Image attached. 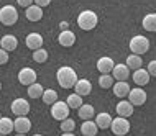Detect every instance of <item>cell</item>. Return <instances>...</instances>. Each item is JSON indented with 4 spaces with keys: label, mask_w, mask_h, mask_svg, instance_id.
Here are the masks:
<instances>
[{
    "label": "cell",
    "mask_w": 156,
    "mask_h": 136,
    "mask_svg": "<svg viewBox=\"0 0 156 136\" xmlns=\"http://www.w3.org/2000/svg\"><path fill=\"white\" fill-rule=\"evenodd\" d=\"M31 130V121L27 117H16L15 120V131L20 134H27Z\"/></svg>",
    "instance_id": "5bb4252c"
},
{
    "label": "cell",
    "mask_w": 156,
    "mask_h": 136,
    "mask_svg": "<svg viewBox=\"0 0 156 136\" xmlns=\"http://www.w3.org/2000/svg\"><path fill=\"white\" fill-rule=\"evenodd\" d=\"M141 64H143V58L138 56V54H130L128 58H126V66H128V69H141Z\"/></svg>",
    "instance_id": "d4e9b609"
},
{
    "label": "cell",
    "mask_w": 156,
    "mask_h": 136,
    "mask_svg": "<svg viewBox=\"0 0 156 136\" xmlns=\"http://www.w3.org/2000/svg\"><path fill=\"white\" fill-rule=\"evenodd\" d=\"M117 113H119V117H123V118H128L133 115V105L130 103V100H120L119 103H117Z\"/></svg>",
    "instance_id": "7c38bea8"
},
{
    "label": "cell",
    "mask_w": 156,
    "mask_h": 136,
    "mask_svg": "<svg viewBox=\"0 0 156 136\" xmlns=\"http://www.w3.org/2000/svg\"><path fill=\"white\" fill-rule=\"evenodd\" d=\"M10 108L16 117H27L28 112H30V103H28V100H25V99H15L13 102H12Z\"/></svg>",
    "instance_id": "52a82bcc"
},
{
    "label": "cell",
    "mask_w": 156,
    "mask_h": 136,
    "mask_svg": "<svg viewBox=\"0 0 156 136\" xmlns=\"http://www.w3.org/2000/svg\"><path fill=\"white\" fill-rule=\"evenodd\" d=\"M112 74H113V77H115L117 82H123V80H126V79H128V75H130L128 66H126V64H115Z\"/></svg>",
    "instance_id": "4fadbf2b"
},
{
    "label": "cell",
    "mask_w": 156,
    "mask_h": 136,
    "mask_svg": "<svg viewBox=\"0 0 156 136\" xmlns=\"http://www.w3.org/2000/svg\"><path fill=\"white\" fill-rule=\"evenodd\" d=\"M113 67H115V62H113L112 58H100L99 61H97V71L100 72V74H110L113 71Z\"/></svg>",
    "instance_id": "30bf717a"
},
{
    "label": "cell",
    "mask_w": 156,
    "mask_h": 136,
    "mask_svg": "<svg viewBox=\"0 0 156 136\" xmlns=\"http://www.w3.org/2000/svg\"><path fill=\"white\" fill-rule=\"evenodd\" d=\"M58 41H59V44L64 46V48H71V46L76 43V35L71 31V30H66V31H61L59 33Z\"/></svg>",
    "instance_id": "2e32d148"
},
{
    "label": "cell",
    "mask_w": 156,
    "mask_h": 136,
    "mask_svg": "<svg viewBox=\"0 0 156 136\" xmlns=\"http://www.w3.org/2000/svg\"><path fill=\"white\" fill-rule=\"evenodd\" d=\"M0 90H2V82H0Z\"/></svg>",
    "instance_id": "ab89813d"
},
{
    "label": "cell",
    "mask_w": 156,
    "mask_h": 136,
    "mask_svg": "<svg viewBox=\"0 0 156 136\" xmlns=\"http://www.w3.org/2000/svg\"><path fill=\"white\" fill-rule=\"evenodd\" d=\"M35 136H43V134H35Z\"/></svg>",
    "instance_id": "60d3db41"
},
{
    "label": "cell",
    "mask_w": 156,
    "mask_h": 136,
    "mask_svg": "<svg viewBox=\"0 0 156 136\" xmlns=\"http://www.w3.org/2000/svg\"><path fill=\"white\" fill-rule=\"evenodd\" d=\"M43 92L44 89L41 84H31V85H28V97H31V99H40V97H43Z\"/></svg>",
    "instance_id": "f1b7e54d"
},
{
    "label": "cell",
    "mask_w": 156,
    "mask_h": 136,
    "mask_svg": "<svg viewBox=\"0 0 156 136\" xmlns=\"http://www.w3.org/2000/svg\"><path fill=\"white\" fill-rule=\"evenodd\" d=\"M15 130V121L7 117L0 118V134H10Z\"/></svg>",
    "instance_id": "603a6c76"
},
{
    "label": "cell",
    "mask_w": 156,
    "mask_h": 136,
    "mask_svg": "<svg viewBox=\"0 0 156 136\" xmlns=\"http://www.w3.org/2000/svg\"><path fill=\"white\" fill-rule=\"evenodd\" d=\"M27 18L30 20V22H40L41 18H43V8L38 7V5H30L27 8Z\"/></svg>",
    "instance_id": "d6986e66"
},
{
    "label": "cell",
    "mask_w": 156,
    "mask_h": 136,
    "mask_svg": "<svg viewBox=\"0 0 156 136\" xmlns=\"http://www.w3.org/2000/svg\"><path fill=\"white\" fill-rule=\"evenodd\" d=\"M110 130L115 136H125V134H128V131H130V123H128L126 118L119 117V118H115V120L112 121Z\"/></svg>",
    "instance_id": "8992f818"
},
{
    "label": "cell",
    "mask_w": 156,
    "mask_h": 136,
    "mask_svg": "<svg viewBox=\"0 0 156 136\" xmlns=\"http://www.w3.org/2000/svg\"><path fill=\"white\" fill-rule=\"evenodd\" d=\"M18 82L22 85H31V84H35L36 82V72L31 67H23L18 72Z\"/></svg>",
    "instance_id": "ba28073f"
},
{
    "label": "cell",
    "mask_w": 156,
    "mask_h": 136,
    "mask_svg": "<svg viewBox=\"0 0 156 136\" xmlns=\"http://www.w3.org/2000/svg\"><path fill=\"white\" fill-rule=\"evenodd\" d=\"M97 131H99V126H97V123L92 121V120H86V121L81 125V133H82V136H95Z\"/></svg>",
    "instance_id": "ac0fdd59"
},
{
    "label": "cell",
    "mask_w": 156,
    "mask_h": 136,
    "mask_svg": "<svg viewBox=\"0 0 156 136\" xmlns=\"http://www.w3.org/2000/svg\"><path fill=\"white\" fill-rule=\"evenodd\" d=\"M7 62H8V53H7L5 49L0 48V66L7 64Z\"/></svg>",
    "instance_id": "d6a6232c"
},
{
    "label": "cell",
    "mask_w": 156,
    "mask_h": 136,
    "mask_svg": "<svg viewBox=\"0 0 156 136\" xmlns=\"http://www.w3.org/2000/svg\"><path fill=\"white\" fill-rule=\"evenodd\" d=\"M95 115V110H94V107L92 105H89V103H84L81 108H79V118L81 120H90L92 117Z\"/></svg>",
    "instance_id": "4316f807"
},
{
    "label": "cell",
    "mask_w": 156,
    "mask_h": 136,
    "mask_svg": "<svg viewBox=\"0 0 156 136\" xmlns=\"http://www.w3.org/2000/svg\"><path fill=\"white\" fill-rule=\"evenodd\" d=\"M16 136H25V134H20V133H16Z\"/></svg>",
    "instance_id": "f35d334b"
},
{
    "label": "cell",
    "mask_w": 156,
    "mask_h": 136,
    "mask_svg": "<svg viewBox=\"0 0 156 136\" xmlns=\"http://www.w3.org/2000/svg\"><path fill=\"white\" fill-rule=\"evenodd\" d=\"M33 2H35V0H16V3H18V5H22V7H30V5H33Z\"/></svg>",
    "instance_id": "e575fe53"
},
{
    "label": "cell",
    "mask_w": 156,
    "mask_h": 136,
    "mask_svg": "<svg viewBox=\"0 0 156 136\" xmlns=\"http://www.w3.org/2000/svg\"><path fill=\"white\" fill-rule=\"evenodd\" d=\"M16 44H18V40H16L13 35H5L0 40V46H2V49H5L7 53L8 51H15Z\"/></svg>",
    "instance_id": "ffe728a7"
},
{
    "label": "cell",
    "mask_w": 156,
    "mask_h": 136,
    "mask_svg": "<svg viewBox=\"0 0 156 136\" xmlns=\"http://www.w3.org/2000/svg\"><path fill=\"white\" fill-rule=\"evenodd\" d=\"M97 123V126H99L100 130H107V128H110V125H112V117L108 113H99V115H95V120Z\"/></svg>",
    "instance_id": "44dd1931"
},
{
    "label": "cell",
    "mask_w": 156,
    "mask_h": 136,
    "mask_svg": "<svg viewBox=\"0 0 156 136\" xmlns=\"http://www.w3.org/2000/svg\"><path fill=\"white\" fill-rule=\"evenodd\" d=\"M146 99H148V95H146V92L143 90L141 87H136V89H132L128 93V100H130V103L133 105H143L146 102Z\"/></svg>",
    "instance_id": "9c48e42d"
},
{
    "label": "cell",
    "mask_w": 156,
    "mask_h": 136,
    "mask_svg": "<svg viewBox=\"0 0 156 136\" xmlns=\"http://www.w3.org/2000/svg\"><path fill=\"white\" fill-rule=\"evenodd\" d=\"M99 85L102 89H110L113 87V75L110 74H100L99 77Z\"/></svg>",
    "instance_id": "f546056e"
},
{
    "label": "cell",
    "mask_w": 156,
    "mask_h": 136,
    "mask_svg": "<svg viewBox=\"0 0 156 136\" xmlns=\"http://www.w3.org/2000/svg\"><path fill=\"white\" fill-rule=\"evenodd\" d=\"M143 28L146 30V31H151V33H156V13H148L145 15V18H143Z\"/></svg>",
    "instance_id": "cb8c5ba5"
},
{
    "label": "cell",
    "mask_w": 156,
    "mask_h": 136,
    "mask_svg": "<svg viewBox=\"0 0 156 136\" xmlns=\"http://www.w3.org/2000/svg\"><path fill=\"white\" fill-rule=\"evenodd\" d=\"M74 89H76V93H79L81 97H84V95H89L92 92V84H90V80H87V79H79L77 84L74 85Z\"/></svg>",
    "instance_id": "e0dca14e"
},
{
    "label": "cell",
    "mask_w": 156,
    "mask_h": 136,
    "mask_svg": "<svg viewBox=\"0 0 156 136\" xmlns=\"http://www.w3.org/2000/svg\"><path fill=\"white\" fill-rule=\"evenodd\" d=\"M66 103L69 105V108H73V110H79V108L84 105V103H82V97L79 95V93H76V92L71 93V95L67 97Z\"/></svg>",
    "instance_id": "484cf974"
},
{
    "label": "cell",
    "mask_w": 156,
    "mask_h": 136,
    "mask_svg": "<svg viewBox=\"0 0 156 136\" xmlns=\"http://www.w3.org/2000/svg\"><path fill=\"white\" fill-rule=\"evenodd\" d=\"M69 110L71 108H69V105H67L66 102L58 100L51 107V117L58 121H62V120H66V118L69 117Z\"/></svg>",
    "instance_id": "5b68a950"
},
{
    "label": "cell",
    "mask_w": 156,
    "mask_h": 136,
    "mask_svg": "<svg viewBox=\"0 0 156 136\" xmlns=\"http://www.w3.org/2000/svg\"><path fill=\"white\" fill-rule=\"evenodd\" d=\"M150 77H151L150 72L146 71V69H143V67H141V69H136V71L133 72V82L136 84L138 87L146 85V84L150 82Z\"/></svg>",
    "instance_id": "8fae6325"
},
{
    "label": "cell",
    "mask_w": 156,
    "mask_h": 136,
    "mask_svg": "<svg viewBox=\"0 0 156 136\" xmlns=\"http://www.w3.org/2000/svg\"><path fill=\"white\" fill-rule=\"evenodd\" d=\"M146 71L150 72V75H154L156 77V61H151L148 64V67H146Z\"/></svg>",
    "instance_id": "836d02e7"
},
{
    "label": "cell",
    "mask_w": 156,
    "mask_h": 136,
    "mask_svg": "<svg viewBox=\"0 0 156 136\" xmlns=\"http://www.w3.org/2000/svg\"><path fill=\"white\" fill-rule=\"evenodd\" d=\"M46 59H48V51L40 48L36 51H33V61L35 62H40V64H43V62H46Z\"/></svg>",
    "instance_id": "4dcf8cb0"
},
{
    "label": "cell",
    "mask_w": 156,
    "mask_h": 136,
    "mask_svg": "<svg viewBox=\"0 0 156 136\" xmlns=\"http://www.w3.org/2000/svg\"><path fill=\"white\" fill-rule=\"evenodd\" d=\"M43 102L46 105H54L58 102V92L54 90V89H46V90L43 92Z\"/></svg>",
    "instance_id": "83f0119b"
},
{
    "label": "cell",
    "mask_w": 156,
    "mask_h": 136,
    "mask_svg": "<svg viewBox=\"0 0 156 136\" xmlns=\"http://www.w3.org/2000/svg\"><path fill=\"white\" fill-rule=\"evenodd\" d=\"M130 49H132V54H145L146 51L150 49V40L146 36H141V35H136L130 40Z\"/></svg>",
    "instance_id": "3957f363"
},
{
    "label": "cell",
    "mask_w": 156,
    "mask_h": 136,
    "mask_svg": "<svg viewBox=\"0 0 156 136\" xmlns=\"http://www.w3.org/2000/svg\"><path fill=\"white\" fill-rule=\"evenodd\" d=\"M76 128V123L74 120H71V118H66V120H62L61 123V130H62V133H71Z\"/></svg>",
    "instance_id": "1f68e13d"
},
{
    "label": "cell",
    "mask_w": 156,
    "mask_h": 136,
    "mask_svg": "<svg viewBox=\"0 0 156 136\" xmlns=\"http://www.w3.org/2000/svg\"><path fill=\"white\" fill-rule=\"evenodd\" d=\"M97 23H99V16H97L95 12L92 10H84L79 13L77 16V25L81 30H86V31H90V30H94L97 26Z\"/></svg>",
    "instance_id": "7a4b0ae2"
},
{
    "label": "cell",
    "mask_w": 156,
    "mask_h": 136,
    "mask_svg": "<svg viewBox=\"0 0 156 136\" xmlns=\"http://www.w3.org/2000/svg\"><path fill=\"white\" fill-rule=\"evenodd\" d=\"M62 136H74L73 133H62Z\"/></svg>",
    "instance_id": "74e56055"
},
{
    "label": "cell",
    "mask_w": 156,
    "mask_h": 136,
    "mask_svg": "<svg viewBox=\"0 0 156 136\" xmlns=\"http://www.w3.org/2000/svg\"><path fill=\"white\" fill-rule=\"evenodd\" d=\"M67 26H69V23H67V22H61V23H59V28H61V31H66V30H69Z\"/></svg>",
    "instance_id": "8d00e7d4"
},
{
    "label": "cell",
    "mask_w": 156,
    "mask_h": 136,
    "mask_svg": "<svg viewBox=\"0 0 156 136\" xmlns=\"http://www.w3.org/2000/svg\"><path fill=\"white\" fill-rule=\"evenodd\" d=\"M113 93H115V97H126L130 93V90H132V89H130V85H128V82H117V84H113Z\"/></svg>",
    "instance_id": "7402d4cb"
},
{
    "label": "cell",
    "mask_w": 156,
    "mask_h": 136,
    "mask_svg": "<svg viewBox=\"0 0 156 136\" xmlns=\"http://www.w3.org/2000/svg\"><path fill=\"white\" fill-rule=\"evenodd\" d=\"M56 80L62 89H71V87H74L76 84H77L79 79H77V74H76V71L73 69V67L62 66L56 72Z\"/></svg>",
    "instance_id": "6da1fadb"
},
{
    "label": "cell",
    "mask_w": 156,
    "mask_h": 136,
    "mask_svg": "<svg viewBox=\"0 0 156 136\" xmlns=\"http://www.w3.org/2000/svg\"><path fill=\"white\" fill-rule=\"evenodd\" d=\"M0 118H2V113H0Z\"/></svg>",
    "instance_id": "7bdbcfd3"
},
{
    "label": "cell",
    "mask_w": 156,
    "mask_h": 136,
    "mask_svg": "<svg viewBox=\"0 0 156 136\" xmlns=\"http://www.w3.org/2000/svg\"><path fill=\"white\" fill-rule=\"evenodd\" d=\"M16 20H18V12H16L15 7L12 5H5L0 8V22H2L5 26H10V25H15Z\"/></svg>",
    "instance_id": "277c9868"
},
{
    "label": "cell",
    "mask_w": 156,
    "mask_h": 136,
    "mask_svg": "<svg viewBox=\"0 0 156 136\" xmlns=\"http://www.w3.org/2000/svg\"><path fill=\"white\" fill-rule=\"evenodd\" d=\"M25 43H27V46L30 49L36 51L43 46V36H41L40 33H30V35L27 36V40H25Z\"/></svg>",
    "instance_id": "9a60e30c"
},
{
    "label": "cell",
    "mask_w": 156,
    "mask_h": 136,
    "mask_svg": "<svg viewBox=\"0 0 156 136\" xmlns=\"http://www.w3.org/2000/svg\"><path fill=\"white\" fill-rule=\"evenodd\" d=\"M0 136H7V134H0Z\"/></svg>",
    "instance_id": "b9f144b4"
},
{
    "label": "cell",
    "mask_w": 156,
    "mask_h": 136,
    "mask_svg": "<svg viewBox=\"0 0 156 136\" xmlns=\"http://www.w3.org/2000/svg\"><path fill=\"white\" fill-rule=\"evenodd\" d=\"M49 3H51V0H35V5H38V7H48Z\"/></svg>",
    "instance_id": "d590c367"
}]
</instances>
